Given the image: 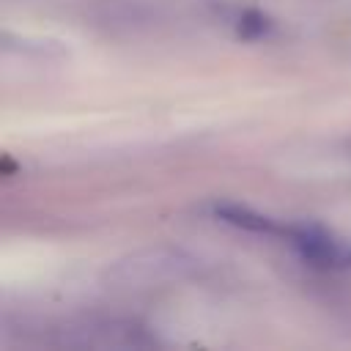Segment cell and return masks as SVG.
Listing matches in <instances>:
<instances>
[{"label":"cell","instance_id":"cell-3","mask_svg":"<svg viewBox=\"0 0 351 351\" xmlns=\"http://www.w3.org/2000/svg\"><path fill=\"white\" fill-rule=\"evenodd\" d=\"M348 263H351V247H348Z\"/></svg>","mask_w":351,"mask_h":351},{"label":"cell","instance_id":"cell-1","mask_svg":"<svg viewBox=\"0 0 351 351\" xmlns=\"http://www.w3.org/2000/svg\"><path fill=\"white\" fill-rule=\"evenodd\" d=\"M214 214H217L222 222L236 225V228H244V230H252V233H288L285 228L274 225L269 217H263V214H258V211H250V208H244V206H228V203H225V206H217Z\"/></svg>","mask_w":351,"mask_h":351},{"label":"cell","instance_id":"cell-2","mask_svg":"<svg viewBox=\"0 0 351 351\" xmlns=\"http://www.w3.org/2000/svg\"><path fill=\"white\" fill-rule=\"evenodd\" d=\"M266 30H269V19H266V16H261V14H255V11H244V14L239 16V33H241V36L258 38V36H263Z\"/></svg>","mask_w":351,"mask_h":351}]
</instances>
